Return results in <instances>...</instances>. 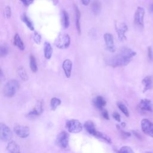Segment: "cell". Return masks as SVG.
<instances>
[{
  "instance_id": "52a82bcc",
  "label": "cell",
  "mask_w": 153,
  "mask_h": 153,
  "mask_svg": "<svg viewBox=\"0 0 153 153\" xmlns=\"http://www.w3.org/2000/svg\"><path fill=\"white\" fill-rule=\"evenodd\" d=\"M13 136V133L10 128L5 124H0V137L3 141L7 142L10 140Z\"/></svg>"
},
{
  "instance_id": "f35d334b",
  "label": "cell",
  "mask_w": 153,
  "mask_h": 153,
  "mask_svg": "<svg viewBox=\"0 0 153 153\" xmlns=\"http://www.w3.org/2000/svg\"><path fill=\"white\" fill-rule=\"evenodd\" d=\"M133 133H134V134L136 136H137V138H139V139L140 138V135H139V134L137 133H136V132H135V131H134Z\"/></svg>"
},
{
  "instance_id": "5b68a950",
  "label": "cell",
  "mask_w": 153,
  "mask_h": 153,
  "mask_svg": "<svg viewBox=\"0 0 153 153\" xmlns=\"http://www.w3.org/2000/svg\"><path fill=\"white\" fill-rule=\"evenodd\" d=\"M66 126L68 131L72 133H79L82 128L81 123L78 120L75 119L68 120L66 123Z\"/></svg>"
},
{
  "instance_id": "d4e9b609",
  "label": "cell",
  "mask_w": 153,
  "mask_h": 153,
  "mask_svg": "<svg viewBox=\"0 0 153 153\" xmlns=\"http://www.w3.org/2000/svg\"><path fill=\"white\" fill-rule=\"evenodd\" d=\"M29 63H30V68L31 71L33 72H36L38 70V66L36 63V60L34 56L30 55L29 57Z\"/></svg>"
},
{
  "instance_id": "d590c367",
  "label": "cell",
  "mask_w": 153,
  "mask_h": 153,
  "mask_svg": "<svg viewBox=\"0 0 153 153\" xmlns=\"http://www.w3.org/2000/svg\"><path fill=\"white\" fill-rule=\"evenodd\" d=\"M112 116H113V118H114L116 121H118V122H120V121H121V117H120V114H119L118 112H114Z\"/></svg>"
},
{
  "instance_id": "ac0fdd59",
  "label": "cell",
  "mask_w": 153,
  "mask_h": 153,
  "mask_svg": "<svg viewBox=\"0 0 153 153\" xmlns=\"http://www.w3.org/2000/svg\"><path fill=\"white\" fill-rule=\"evenodd\" d=\"M7 149L9 153H20V146L14 141H10L7 146Z\"/></svg>"
},
{
  "instance_id": "5bb4252c",
  "label": "cell",
  "mask_w": 153,
  "mask_h": 153,
  "mask_svg": "<svg viewBox=\"0 0 153 153\" xmlns=\"http://www.w3.org/2000/svg\"><path fill=\"white\" fill-rule=\"evenodd\" d=\"M139 108L143 111H146L148 112L153 111V105L152 102L147 99H142L140 100L139 105Z\"/></svg>"
},
{
  "instance_id": "83f0119b",
  "label": "cell",
  "mask_w": 153,
  "mask_h": 153,
  "mask_svg": "<svg viewBox=\"0 0 153 153\" xmlns=\"http://www.w3.org/2000/svg\"><path fill=\"white\" fill-rule=\"evenodd\" d=\"M117 106L118 107V108L120 109V111L126 116V117H128L129 116V112L128 110L127 109V108L126 107V106L123 104L121 102H118L117 103Z\"/></svg>"
},
{
  "instance_id": "9c48e42d",
  "label": "cell",
  "mask_w": 153,
  "mask_h": 153,
  "mask_svg": "<svg viewBox=\"0 0 153 153\" xmlns=\"http://www.w3.org/2000/svg\"><path fill=\"white\" fill-rule=\"evenodd\" d=\"M14 131L17 136L21 138H26L30 134L29 128L27 126L20 124L16 125L14 127Z\"/></svg>"
},
{
  "instance_id": "277c9868",
  "label": "cell",
  "mask_w": 153,
  "mask_h": 153,
  "mask_svg": "<svg viewBox=\"0 0 153 153\" xmlns=\"http://www.w3.org/2000/svg\"><path fill=\"white\" fill-rule=\"evenodd\" d=\"M115 29L120 41H123L126 39V33L128 30V27L125 23L115 22Z\"/></svg>"
},
{
  "instance_id": "4dcf8cb0",
  "label": "cell",
  "mask_w": 153,
  "mask_h": 153,
  "mask_svg": "<svg viewBox=\"0 0 153 153\" xmlns=\"http://www.w3.org/2000/svg\"><path fill=\"white\" fill-rule=\"evenodd\" d=\"M33 39L36 44H39L41 41V36L37 32L35 31L33 34Z\"/></svg>"
},
{
  "instance_id": "4fadbf2b",
  "label": "cell",
  "mask_w": 153,
  "mask_h": 153,
  "mask_svg": "<svg viewBox=\"0 0 153 153\" xmlns=\"http://www.w3.org/2000/svg\"><path fill=\"white\" fill-rule=\"evenodd\" d=\"M62 68L66 78H70L72 69V62L70 59H65L62 63Z\"/></svg>"
},
{
  "instance_id": "8fae6325",
  "label": "cell",
  "mask_w": 153,
  "mask_h": 153,
  "mask_svg": "<svg viewBox=\"0 0 153 153\" xmlns=\"http://www.w3.org/2000/svg\"><path fill=\"white\" fill-rule=\"evenodd\" d=\"M103 39L106 44V49L111 53L115 51V46L114 41V36L110 33H105L103 35Z\"/></svg>"
},
{
  "instance_id": "8992f818",
  "label": "cell",
  "mask_w": 153,
  "mask_h": 153,
  "mask_svg": "<svg viewBox=\"0 0 153 153\" xmlns=\"http://www.w3.org/2000/svg\"><path fill=\"white\" fill-rule=\"evenodd\" d=\"M144 15H145L144 9L142 7H138L136 10L134 16V22L136 26L140 27H143Z\"/></svg>"
},
{
  "instance_id": "4316f807",
  "label": "cell",
  "mask_w": 153,
  "mask_h": 153,
  "mask_svg": "<svg viewBox=\"0 0 153 153\" xmlns=\"http://www.w3.org/2000/svg\"><path fill=\"white\" fill-rule=\"evenodd\" d=\"M17 74L22 80H23V81L27 80L28 76H27V73L23 67H20L17 69Z\"/></svg>"
},
{
  "instance_id": "7a4b0ae2",
  "label": "cell",
  "mask_w": 153,
  "mask_h": 153,
  "mask_svg": "<svg viewBox=\"0 0 153 153\" xmlns=\"http://www.w3.org/2000/svg\"><path fill=\"white\" fill-rule=\"evenodd\" d=\"M20 87L19 82L16 79L9 80L4 86V94L5 97H11L14 96Z\"/></svg>"
},
{
  "instance_id": "603a6c76",
  "label": "cell",
  "mask_w": 153,
  "mask_h": 153,
  "mask_svg": "<svg viewBox=\"0 0 153 153\" xmlns=\"http://www.w3.org/2000/svg\"><path fill=\"white\" fill-rule=\"evenodd\" d=\"M21 19L22 22L26 25V26L29 28L30 30H34V26L32 23V22L30 20V19L27 17V16L24 13L22 14L21 17Z\"/></svg>"
},
{
  "instance_id": "7402d4cb",
  "label": "cell",
  "mask_w": 153,
  "mask_h": 153,
  "mask_svg": "<svg viewBox=\"0 0 153 153\" xmlns=\"http://www.w3.org/2000/svg\"><path fill=\"white\" fill-rule=\"evenodd\" d=\"M62 23L65 29L68 28L70 24L69 14L65 10L62 12Z\"/></svg>"
},
{
  "instance_id": "d6986e66",
  "label": "cell",
  "mask_w": 153,
  "mask_h": 153,
  "mask_svg": "<svg viewBox=\"0 0 153 153\" xmlns=\"http://www.w3.org/2000/svg\"><path fill=\"white\" fill-rule=\"evenodd\" d=\"M44 53L46 59H50L53 54V48L48 42H45L44 44Z\"/></svg>"
},
{
  "instance_id": "d6a6232c",
  "label": "cell",
  "mask_w": 153,
  "mask_h": 153,
  "mask_svg": "<svg viewBox=\"0 0 153 153\" xmlns=\"http://www.w3.org/2000/svg\"><path fill=\"white\" fill-rule=\"evenodd\" d=\"M148 54L149 59L151 61L153 60V51L151 47H149L148 48Z\"/></svg>"
},
{
  "instance_id": "8d00e7d4",
  "label": "cell",
  "mask_w": 153,
  "mask_h": 153,
  "mask_svg": "<svg viewBox=\"0 0 153 153\" xmlns=\"http://www.w3.org/2000/svg\"><path fill=\"white\" fill-rule=\"evenodd\" d=\"M81 2L84 5H88L90 2V0H81Z\"/></svg>"
},
{
  "instance_id": "9a60e30c",
  "label": "cell",
  "mask_w": 153,
  "mask_h": 153,
  "mask_svg": "<svg viewBox=\"0 0 153 153\" xmlns=\"http://www.w3.org/2000/svg\"><path fill=\"white\" fill-rule=\"evenodd\" d=\"M84 127L89 134L97 137L99 131L96 130L95 126L91 121L88 120V121H87L86 122H85V123L84 124Z\"/></svg>"
},
{
  "instance_id": "3957f363",
  "label": "cell",
  "mask_w": 153,
  "mask_h": 153,
  "mask_svg": "<svg viewBox=\"0 0 153 153\" xmlns=\"http://www.w3.org/2000/svg\"><path fill=\"white\" fill-rule=\"evenodd\" d=\"M71 44V38L68 34L62 33L59 35L55 41L56 46L60 49H65L69 47Z\"/></svg>"
},
{
  "instance_id": "ab89813d",
  "label": "cell",
  "mask_w": 153,
  "mask_h": 153,
  "mask_svg": "<svg viewBox=\"0 0 153 153\" xmlns=\"http://www.w3.org/2000/svg\"><path fill=\"white\" fill-rule=\"evenodd\" d=\"M145 153H153V152H146Z\"/></svg>"
},
{
  "instance_id": "cb8c5ba5",
  "label": "cell",
  "mask_w": 153,
  "mask_h": 153,
  "mask_svg": "<svg viewBox=\"0 0 153 153\" xmlns=\"http://www.w3.org/2000/svg\"><path fill=\"white\" fill-rule=\"evenodd\" d=\"M143 86H144V88H143V92L146 91L147 90H148L149 89H150V88L151 87L152 85V78L151 77L147 76L146 77H145L142 81Z\"/></svg>"
},
{
  "instance_id": "ffe728a7",
  "label": "cell",
  "mask_w": 153,
  "mask_h": 153,
  "mask_svg": "<svg viewBox=\"0 0 153 153\" xmlns=\"http://www.w3.org/2000/svg\"><path fill=\"white\" fill-rule=\"evenodd\" d=\"M13 44L15 46H16L20 50L23 51L25 50V45L24 43L20 38V35L18 33H16L14 36L13 39Z\"/></svg>"
},
{
  "instance_id": "f546056e",
  "label": "cell",
  "mask_w": 153,
  "mask_h": 153,
  "mask_svg": "<svg viewBox=\"0 0 153 153\" xmlns=\"http://www.w3.org/2000/svg\"><path fill=\"white\" fill-rule=\"evenodd\" d=\"M118 153H134V152L130 147L128 146H124L120 149Z\"/></svg>"
},
{
  "instance_id": "f1b7e54d",
  "label": "cell",
  "mask_w": 153,
  "mask_h": 153,
  "mask_svg": "<svg viewBox=\"0 0 153 153\" xmlns=\"http://www.w3.org/2000/svg\"><path fill=\"white\" fill-rule=\"evenodd\" d=\"M8 47L7 45H2L0 47V56L1 57H5L8 53Z\"/></svg>"
},
{
  "instance_id": "74e56055",
  "label": "cell",
  "mask_w": 153,
  "mask_h": 153,
  "mask_svg": "<svg viewBox=\"0 0 153 153\" xmlns=\"http://www.w3.org/2000/svg\"><path fill=\"white\" fill-rule=\"evenodd\" d=\"M149 11L151 13H153V4H152L149 7Z\"/></svg>"
},
{
  "instance_id": "30bf717a",
  "label": "cell",
  "mask_w": 153,
  "mask_h": 153,
  "mask_svg": "<svg viewBox=\"0 0 153 153\" xmlns=\"http://www.w3.org/2000/svg\"><path fill=\"white\" fill-rule=\"evenodd\" d=\"M56 143L59 147L65 149L68 147L69 143V135L66 131L60 133L56 139Z\"/></svg>"
},
{
  "instance_id": "1f68e13d",
  "label": "cell",
  "mask_w": 153,
  "mask_h": 153,
  "mask_svg": "<svg viewBox=\"0 0 153 153\" xmlns=\"http://www.w3.org/2000/svg\"><path fill=\"white\" fill-rule=\"evenodd\" d=\"M4 16L6 18L9 19L11 16V9L10 6H6L4 8Z\"/></svg>"
},
{
  "instance_id": "6da1fadb",
  "label": "cell",
  "mask_w": 153,
  "mask_h": 153,
  "mask_svg": "<svg viewBox=\"0 0 153 153\" xmlns=\"http://www.w3.org/2000/svg\"><path fill=\"white\" fill-rule=\"evenodd\" d=\"M136 54V53L133 50L129 48L123 47L120 50L119 53L109 58L106 60V63L108 65L113 68L125 66L131 62L132 58Z\"/></svg>"
},
{
  "instance_id": "836d02e7",
  "label": "cell",
  "mask_w": 153,
  "mask_h": 153,
  "mask_svg": "<svg viewBox=\"0 0 153 153\" xmlns=\"http://www.w3.org/2000/svg\"><path fill=\"white\" fill-rule=\"evenodd\" d=\"M21 2H22V4L26 6V7H27V6H29L30 4H32L34 0H20Z\"/></svg>"
},
{
  "instance_id": "e0dca14e",
  "label": "cell",
  "mask_w": 153,
  "mask_h": 153,
  "mask_svg": "<svg viewBox=\"0 0 153 153\" xmlns=\"http://www.w3.org/2000/svg\"><path fill=\"white\" fill-rule=\"evenodd\" d=\"M93 104L94 105L99 109L100 110H103L104 106L106 104V102L105 99L100 96H96L94 99H93Z\"/></svg>"
},
{
  "instance_id": "2e32d148",
  "label": "cell",
  "mask_w": 153,
  "mask_h": 153,
  "mask_svg": "<svg viewBox=\"0 0 153 153\" xmlns=\"http://www.w3.org/2000/svg\"><path fill=\"white\" fill-rule=\"evenodd\" d=\"M74 11H75V26L76 30L79 35L81 33V13L76 5H74Z\"/></svg>"
},
{
  "instance_id": "ba28073f",
  "label": "cell",
  "mask_w": 153,
  "mask_h": 153,
  "mask_svg": "<svg viewBox=\"0 0 153 153\" xmlns=\"http://www.w3.org/2000/svg\"><path fill=\"white\" fill-rule=\"evenodd\" d=\"M141 128L146 135L153 137V123L149 120L144 118L141 121Z\"/></svg>"
},
{
  "instance_id": "484cf974",
  "label": "cell",
  "mask_w": 153,
  "mask_h": 153,
  "mask_svg": "<svg viewBox=\"0 0 153 153\" xmlns=\"http://www.w3.org/2000/svg\"><path fill=\"white\" fill-rule=\"evenodd\" d=\"M61 100L57 97H53L50 101V106L52 110L54 111L60 105Z\"/></svg>"
},
{
  "instance_id": "e575fe53",
  "label": "cell",
  "mask_w": 153,
  "mask_h": 153,
  "mask_svg": "<svg viewBox=\"0 0 153 153\" xmlns=\"http://www.w3.org/2000/svg\"><path fill=\"white\" fill-rule=\"evenodd\" d=\"M102 117L105 119L109 120V114H108V111L106 109H103V110H102Z\"/></svg>"
},
{
  "instance_id": "44dd1931",
  "label": "cell",
  "mask_w": 153,
  "mask_h": 153,
  "mask_svg": "<svg viewBox=\"0 0 153 153\" xmlns=\"http://www.w3.org/2000/svg\"><path fill=\"white\" fill-rule=\"evenodd\" d=\"M91 11L93 13L97 15L101 11V3L99 0H93L91 3Z\"/></svg>"
},
{
  "instance_id": "7c38bea8",
  "label": "cell",
  "mask_w": 153,
  "mask_h": 153,
  "mask_svg": "<svg viewBox=\"0 0 153 153\" xmlns=\"http://www.w3.org/2000/svg\"><path fill=\"white\" fill-rule=\"evenodd\" d=\"M43 112V104L41 101H38L35 107L27 114L29 118H35L40 115Z\"/></svg>"
}]
</instances>
